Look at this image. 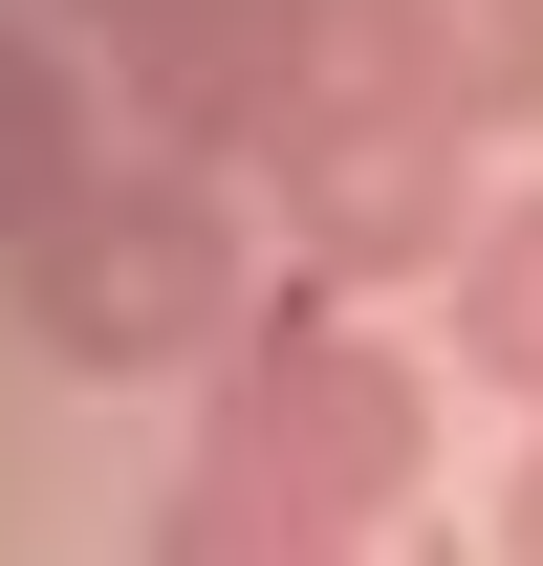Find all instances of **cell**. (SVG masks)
I'll return each mask as SVG.
<instances>
[{
    "label": "cell",
    "instance_id": "1",
    "mask_svg": "<svg viewBox=\"0 0 543 566\" xmlns=\"http://www.w3.org/2000/svg\"><path fill=\"white\" fill-rule=\"evenodd\" d=\"M196 480L283 501V523H327V545H392L413 480H435V370H413L348 283L283 262V283H262V327L217 349V436H196Z\"/></svg>",
    "mask_w": 543,
    "mask_h": 566
},
{
    "label": "cell",
    "instance_id": "2",
    "mask_svg": "<svg viewBox=\"0 0 543 566\" xmlns=\"http://www.w3.org/2000/svg\"><path fill=\"white\" fill-rule=\"evenodd\" d=\"M22 349L87 370V392H152V370H217L239 327H262V240H239V175H196V153H109L44 240H22Z\"/></svg>",
    "mask_w": 543,
    "mask_h": 566
},
{
    "label": "cell",
    "instance_id": "3",
    "mask_svg": "<svg viewBox=\"0 0 543 566\" xmlns=\"http://www.w3.org/2000/svg\"><path fill=\"white\" fill-rule=\"evenodd\" d=\"M109 109H131V153L283 175L327 109V0H152V22H109Z\"/></svg>",
    "mask_w": 543,
    "mask_h": 566
},
{
    "label": "cell",
    "instance_id": "4",
    "mask_svg": "<svg viewBox=\"0 0 543 566\" xmlns=\"http://www.w3.org/2000/svg\"><path fill=\"white\" fill-rule=\"evenodd\" d=\"M262 197H283V262H305V283H457V262H478V218H500L457 132L348 109V87L305 109V153H283Z\"/></svg>",
    "mask_w": 543,
    "mask_h": 566
},
{
    "label": "cell",
    "instance_id": "5",
    "mask_svg": "<svg viewBox=\"0 0 543 566\" xmlns=\"http://www.w3.org/2000/svg\"><path fill=\"white\" fill-rule=\"evenodd\" d=\"M327 87L413 132H543V0H327Z\"/></svg>",
    "mask_w": 543,
    "mask_h": 566
},
{
    "label": "cell",
    "instance_id": "6",
    "mask_svg": "<svg viewBox=\"0 0 543 566\" xmlns=\"http://www.w3.org/2000/svg\"><path fill=\"white\" fill-rule=\"evenodd\" d=\"M109 175V109H87V66L44 44V22H0V262L44 240V218Z\"/></svg>",
    "mask_w": 543,
    "mask_h": 566
},
{
    "label": "cell",
    "instance_id": "7",
    "mask_svg": "<svg viewBox=\"0 0 543 566\" xmlns=\"http://www.w3.org/2000/svg\"><path fill=\"white\" fill-rule=\"evenodd\" d=\"M457 370H478V392H522V436H543V197L478 218V262H457Z\"/></svg>",
    "mask_w": 543,
    "mask_h": 566
},
{
    "label": "cell",
    "instance_id": "8",
    "mask_svg": "<svg viewBox=\"0 0 543 566\" xmlns=\"http://www.w3.org/2000/svg\"><path fill=\"white\" fill-rule=\"evenodd\" d=\"M152 566H392V545H327V523H283V501H239V480H174L152 501Z\"/></svg>",
    "mask_w": 543,
    "mask_h": 566
},
{
    "label": "cell",
    "instance_id": "9",
    "mask_svg": "<svg viewBox=\"0 0 543 566\" xmlns=\"http://www.w3.org/2000/svg\"><path fill=\"white\" fill-rule=\"evenodd\" d=\"M478 545H500V566H543V436L500 458V523H478Z\"/></svg>",
    "mask_w": 543,
    "mask_h": 566
},
{
    "label": "cell",
    "instance_id": "10",
    "mask_svg": "<svg viewBox=\"0 0 543 566\" xmlns=\"http://www.w3.org/2000/svg\"><path fill=\"white\" fill-rule=\"evenodd\" d=\"M44 22H152V0H44Z\"/></svg>",
    "mask_w": 543,
    "mask_h": 566
}]
</instances>
